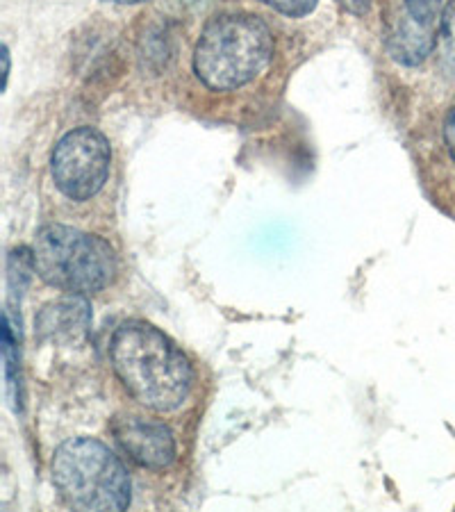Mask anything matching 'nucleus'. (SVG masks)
<instances>
[{
    "label": "nucleus",
    "mask_w": 455,
    "mask_h": 512,
    "mask_svg": "<svg viewBox=\"0 0 455 512\" xmlns=\"http://www.w3.org/2000/svg\"><path fill=\"white\" fill-rule=\"evenodd\" d=\"M110 362L130 399L151 412H176L192 392L187 355L146 321L130 319L114 330Z\"/></svg>",
    "instance_id": "obj_1"
},
{
    "label": "nucleus",
    "mask_w": 455,
    "mask_h": 512,
    "mask_svg": "<svg viewBox=\"0 0 455 512\" xmlns=\"http://www.w3.org/2000/svg\"><path fill=\"white\" fill-rule=\"evenodd\" d=\"M273 57V35L260 16H212L194 48V73L210 92H237L260 76Z\"/></svg>",
    "instance_id": "obj_2"
},
{
    "label": "nucleus",
    "mask_w": 455,
    "mask_h": 512,
    "mask_svg": "<svg viewBox=\"0 0 455 512\" xmlns=\"http://www.w3.org/2000/svg\"><path fill=\"white\" fill-rule=\"evenodd\" d=\"M55 490L73 510L119 512L130 506L128 469L117 453L94 437H71L51 462Z\"/></svg>",
    "instance_id": "obj_3"
},
{
    "label": "nucleus",
    "mask_w": 455,
    "mask_h": 512,
    "mask_svg": "<svg viewBox=\"0 0 455 512\" xmlns=\"http://www.w3.org/2000/svg\"><path fill=\"white\" fill-rule=\"evenodd\" d=\"M37 276L66 294H96L117 276V253L103 237L48 224L32 242Z\"/></svg>",
    "instance_id": "obj_4"
},
{
    "label": "nucleus",
    "mask_w": 455,
    "mask_h": 512,
    "mask_svg": "<svg viewBox=\"0 0 455 512\" xmlns=\"http://www.w3.org/2000/svg\"><path fill=\"white\" fill-rule=\"evenodd\" d=\"M112 146L101 130L80 126L66 132L51 155L53 183L73 203L91 201L110 178Z\"/></svg>",
    "instance_id": "obj_5"
},
{
    "label": "nucleus",
    "mask_w": 455,
    "mask_h": 512,
    "mask_svg": "<svg viewBox=\"0 0 455 512\" xmlns=\"http://www.w3.org/2000/svg\"><path fill=\"white\" fill-rule=\"evenodd\" d=\"M112 435L132 462L153 472L167 469L178 456L176 437L162 421L135 415L117 417L112 421Z\"/></svg>",
    "instance_id": "obj_6"
},
{
    "label": "nucleus",
    "mask_w": 455,
    "mask_h": 512,
    "mask_svg": "<svg viewBox=\"0 0 455 512\" xmlns=\"http://www.w3.org/2000/svg\"><path fill=\"white\" fill-rule=\"evenodd\" d=\"M91 326V308L82 294H69L41 308L35 319L37 335L48 342H78Z\"/></svg>",
    "instance_id": "obj_7"
},
{
    "label": "nucleus",
    "mask_w": 455,
    "mask_h": 512,
    "mask_svg": "<svg viewBox=\"0 0 455 512\" xmlns=\"http://www.w3.org/2000/svg\"><path fill=\"white\" fill-rule=\"evenodd\" d=\"M385 46L396 62L405 66H417L435 51L437 32L412 21L408 14H399L387 21Z\"/></svg>",
    "instance_id": "obj_8"
},
{
    "label": "nucleus",
    "mask_w": 455,
    "mask_h": 512,
    "mask_svg": "<svg viewBox=\"0 0 455 512\" xmlns=\"http://www.w3.org/2000/svg\"><path fill=\"white\" fill-rule=\"evenodd\" d=\"M437 60L446 76L455 78V0H449L437 26Z\"/></svg>",
    "instance_id": "obj_9"
},
{
    "label": "nucleus",
    "mask_w": 455,
    "mask_h": 512,
    "mask_svg": "<svg viewBox=\"0 0 455 512\" xmlns=\"http://www.w3.org/2000/svg\"><path fill=\"white\" fill-rule=\"evenodd\" d=\"M32 274H37L32 246H19L7 258V289H10V294L21 296L23 289L28 287Z\"/></svg>",
    "instance_id": "obj_10"
},
{
    "label": "nucleus",
    "mask_w": 455,
    "mask_h": 512,
    "mask_svg": "<svg viewBox=\"0 0 455 512\" xmlns=\"http://www.w3.org/2000/svg\"><path fill=\"white\" fill-rule=\"evenodd\" d=\"M403 10L412 21L435 30V23L442 16V0H403Z\"/></svg>",
    "instance_id": "obj_11"
},
{
    "label": "nucleus",
    "mask_w": 455,
    "mask_h": 512,
    "mask_svg": "<svg viewBox=\"0 0 455 512\" xmlns=\"http://www.w3.org/2000/svg\"><path fill=\"white\" fill-rule=\"evenodd\" d=\"M260 3L276 10L278 14L289 16V19H303V16L317 10L319 0H260Z\"/></svg>",
    "instance_id": "obj_12"
},
{
    "label": "nucleus",
    "mask_w": 455,
    "mask_h": 512,
    "mask_svg": "<svg viewBox=\"0 0 455 512\" xmlns=\"http://www.w3.org/2000/svg\"><path fill=\"white\" fill-rule=\"evenodd\" d=\"M444 144H446V151L451 155V160L455 162V107L446 114L444 119Z\"/></svg>",
    "instance_id": "obj_13"
},
{
    "label": "nucleus",
    "mask_w": 455,
    "mask_h": 512,
    "mask_svg": "<svg viewBox=\"0 0 455 512\" xmlns=\"http://www.w3.org/2000/svg\"><path fill=\"white\" fill-rule=\"evenodd\" d=\"M337 3L342 5L346 12H349V14H355V16L367 14V12H369V7H371V0H337Z\"/></svg>",
    "instance_id": "obj_14"
},
{
    "label": "nucleus",
    "mask_w": 455,
    "mask_h": 512,
    "mask_svg": "<svg viewBox=\"0 0 455 512\" xmlns=\"http://www.w3.org/2000/svg\"><path fill=\"white\" fill-rule=\"evenodd\" d=\"M3 62H5V71H3V89H7V82H10V71H12L10 48H7V46H3Z\"/></svg>",
    "instance_id": "obj_15"
},
{
    "label": "nucleus",
    "mask_w": 455,
    "mask_h": 512,
    "mask_svg": "<svg viewBox=\"0 0 455 512\" xmlns=\"http://www.w3.org/2000/svg\"><path fill=\"white\" fill-rule=\"evenodd\" d=\"M103 3H112V5H139V3H148V0H103Z\"/></svg>",
    "instance_id": "obj_16"
}]
</instances>
